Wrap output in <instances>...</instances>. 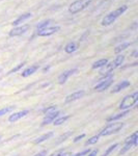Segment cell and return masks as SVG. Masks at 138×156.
<instances>
[{"mask_svg": "<svg viewBox=\"0 0 138 156\" xmlns=\"http://www.w3.org/2000/svg\"><path fill=\"white\" fill-rule=\"evenodd\" d=\"M0 140H1V135H0Z\"/></svg>", "mask_w": 138, "mask_h": 156, "instance_id": "e575fe53", "label": "cell"}, {"mask_svg": "<svg viewBox=\"0 0 138 156\" xmlns=\"http://www.w3.org/2000/svg\"><path fill=\"white\" fill-rule=\"evenodd\" d=\"M124 60H125L124 55H122V54L117 55L113 62H110V64H107L105 67H103V70L101 71V73H102V74H104V73H110L112 70H114V69H116V68L122 66V62H124Z\"/></svg>", "mask_w": 138, "mask_h": 156, "instance_id": "5b68a950", "label": "cell"}, {"mask_svg": "<svg viewBox=\"0 0 138 156\" xmlns=\"http://www.w3.org/2000/svg\"><path fill=\"white\" fill-rule=\"evenodd\" d=\"M130 84H131V83H130V81H128V80H122V82L117 83L113 87V89H112L111 93H112V94H113V93H119V92H120V90H122L127 89V87H129Z\"/></svg>", "mask_w": 138, "mask_h": 156, "instance_id": "4fadbf2b", "label": "cell"}, {"mask_svg": "<svg viewBox=\"0 0 138 156\" xmlns=\"http://www.w3.org/2000/svg\"><path fill=\"white\" fill-rule=\"evenodd\" d=\"M128 9V6L127 5H122L119 7L117 9H115V11L109 12L107 16L104 17V19L102 20V25L103 26H108V25L112 24L113 22L116 20L120 16V15H122L125 12H126Z\"/></svg>", "mask_w": 138, "mask_h": 156, "instance_id": "6da1fadb", "label": "cell"}, {"mask_svg": "<svg viewBox=\"0 0 138 156\" xmlns=\"http://www.w3.org/2000/svg\"><path fill=\"white\" fill-rule=\"evenodd\" d=\"M137 101H138V92H134L132 95L126 96L122 99V101L120 102L119 108L120 110H127V109H129V108H131L134 104H136Z\"/></svg>", "mask_w": 138, "mask_h": 156, "instance_id": "3957f363", "label": "cell"}, {"mask_svg": "<svg viewBox=\"0 0 138 156\" xmlns=\"http://www.w3.org/2000/svg\"><path fill=\"white\" fill-rule=\"evenodd\" d=\"M25 66V62H21V64H19L18 66L17 67H15L14 69H12L11 71L9 72V74H12V73H15V72H17V71H19L20 69H22Z\"/></svg>", "mask_w": 138, "mask_h": 156, "instance_id": "83f0119b", "label": "cell"}, {"mask_svg": "<svg viewBox=\"0 0 138 156\" xmlns=\"http://www.w3.org/2000/svg\"><path fill=\"white\" fill-rule=\"evenodd\" d=\"M129 112H130L129 109L124 110V112H119V114H116V115H111V117L107 119V121H108V122H114V121H117V120L122 119V118H124L125 115H127L128 114H129Z\"/></svg>", "mask_w": 138, "mask_h": 156, "instance_id": "2e32d148", "label": "cell"}, {"mask_svg": "<svg viewBox=\"0 0 138 156\" xmlns=\"http://www.w3.org/2000/svg\"><path fill=\"white\" fill-rule=\"evenodd\" d=\"M99 134L98 135H94V136H91L90 138H88V140L85 142V146H90V145H94L96 144V143H98V140H99Z\"/></svg>", "mask_w": 138, "mask_h": 156, "instance_id": "cb8c5ba5", "label": "cell"}, {"mask_svg": "<svg viewBox=\"0 0 138 156\" xmlns=\"http://www.w3.org/2000/svg\"><path fill=\"white\" fill-rule=\"evenodd\" d=\"M72 134H73V131H67V132H66V133H64V134H62L61 136H59V137H58V140L56 142V145L61 144L62 142L67 140L70 136H72Z\"/></svg>", "mask_w": 138, "mask_h": 156, "instance_id": "603a6c76", "label": "cell"}, {"mask_svg": "<svg viewBox=\"0 0 138 156\" xmlns=\"http://www.w3.org/2000/svg\"><path fill=\"white\" fill-rule=\"evenodd\" d=\"M14 108H15V106H7V107H4V108H2V109H0V117L12 112V110H14Z\"/></svg>", "mask_w": 138, "mask_h": 156, "instance_id": "484cf974", "label": "cell"}, {"mask_svg": "<svg viewBox=\"0 0 138 156\" xmlns=\"http://www.w3.org/2000/svg\"><path fill=\"white\" fill-rule=\"evenodd\" d=\"M92 0H76L70 5L69 12L71 14H77V12L83 11L86 6H88L91 3Z\"/></svg>", "mask_w": 138, "mask_h": 156, "instance_id": "277c9868", "label": "cell"}, {"mask_svg": "<svg viewBox=\"0 0 138 156\" xmlns=\"http://www.w3.org/2000/svg\"><path fill=\"white\" fill-rule=\"evenodd\" d=\"M135 146H137V143H134V142H127L126 145L124 146V147L122 148V149L119 150V154H125L126 152H128L130 149H132L133 147H135Z\"/></svg>", "mask_w": 138, "mask_h": 156, "instance_id": "d6986e66", "label": "cell"}, {"mask_svg": "<svg viewBox=\"0 0 138 156\" xmlns=\"http://www.w3.org/2000/svg\"><path fill=\"white\" fill-rule=\"evenodd\" d=\"M78 72V69H71V70H67V71L64 72L62 74L59 75L58 77V82L59 84H64L67 82V80L69 79L70 76H72L73 74H76V73Z\"/></svg>", "mask_w": 138, "mask_h": 156, "instance_id": "30bf717a", "label": "cell"}, {"mask_svg": "<svg viewBox=\"0 0 138 156\" xmlns=\"http://www.w3.org/2000/svg\"><path fill=\"white\" fill-rule=\"evenodd\" d=\"M28 114H29L28 110H21V112H14L12 115H9V121L11 123H15V122H17V121H19L20 119H22V118L26 117Z\"/></svg>", "mask_w": 138, "mask_h": 156, "instance_id": "8fae6325", "label": "cell"}, {"mask_svg": "<svg viewBox=\"0 0 138 156\" xmlns=\"http://www.w3.org/2000/svg\"><path fill=\"white\" fill-rule=\"evenodd\" d=\"M59 156H73V153L72 152H66V151L61 150V152H60Z\"/></svg>", "mask_w": 138, "mask_h": 156, "instance_id": "f546056e", "label": "cell"}, {"mask_svg": "<svg viewBox=\"0 0 138 156\" xmlns=\"http://www.w3.org/2000/svg\"><path fill=\"white\" fill-rule=\"evenodd\" d=\"M53 134H54L53 132H47V133H45V134H43V135H41V136H39L36 140H34V144H41V143L45 142V140H49L50 137L53 136Z\"/></svg>", "mask_w": 138, "mask_h": 156, "instance_id": "ac0fdd59", "label": "cell"}, {"mask_svg": "<svg viewBox=\"0 0 138 156\" xmlns=\"http://www.w3.org/2000/svg\"><path fill=\"white\" fill-rule=\"evenodd\" d=\"M124 127V123L122 122H113L110 123L109 125H107L105 128L100 131L99 136H108V135H111L113 133L119 131L122 128Z\"/></svg>", "mask_w": 138, "mask_h": 156, "instance_id": "7a4b0ae2", "label": "cell"}, {"mask_svg": "<svg viewBox=\"0 0 138 156\" xmlns=\"http://www.w3.org/2000/svg\"><path fill=\"white\" fill-rule=\"evenodd\" d=\"M107 64H108V59H107V58H102V59H99V60H97V62H95L94 64H92L91 68H92V69H99V68L105 67Z\"/></svg>", "mask_w": 138, "mask_h": 156, "instance_id": "ffe728a7", "label": "cell"}, {"mask_svg": "<svg viewBox=\"0 0 138 156\" xmlns=\"http://www.w3.org/2000/svg\"><path fill=\"white\" fill-rule=\"evenodd\" d=\"M132 55H133V57H137V51H136V50H135V51L133 52Z\"/></svg>", "mask_w": 138, "mask_h": 156, "instance_id": "836d02e7", "label": "cell"}, {"mask_svg": "<svg viewBox=\"0 0 138 156\" xmlns=\"http://www.w3.org/2000/svg\"><path fill=\"white\" fill-rule=\"evenodd\" d=\"M60 27L59 26H52V27H46V28L39 30L37 31V36L39 37H50L52 34H54L55 32L59 31Z\"/></svg>", "mask_w": 138, "mask_h": 156, "instance_id": "52a82bcc", "label": "cell"}, {"mask_svg": "<svg viewBox=\"0 0 138 156\" xmlns=\"http://www.w3.org/2000/svg\"><path fill=\"white\" fill-rule=\"evenodd\" d=\"M54 110H57L56 105H52V106H49V107L45 108V109H44V112H45V115H46V114H49V112H54Z\"/></svg>", "mask_w": 138, "mask_h": 156, "instance_id": "f1b7e54d", "label": "cell"}, {"mask_svg": "<svg viewBox=\"0 0 138 156\" xmlns=\"http://www.w3.org/2000/svg\"><path fill=\"white\" fill-rule=\"evenodd\" d=\"M112 83H113V76H112L111 74H109L108 76L105 75V76L102 78L101 81L95 87V90H97V92H103V90L108 89Z\"/></svg>", "mask_w": 138, "mask_h": 156, "instance_id": "8992f818", "label": "cell"}, {"mask_svg": "<svg viewBox=\"0 0 138 156\" xmlns=\"http://www.w3.org/2000/svg\"><path fill=\"white\" fill-rule=\"evenodd\" d=\"M117 146H119V144H113V145H111V146H110V147L108 148V149L105 151V153H104V154H103L102 156H108V155L110 154V153L112 152V151H114L115 149H116Z\"/></svg>", "mask_w": 138, "mask_h": 156, "instance_id": "4316f807", "label": "cell"}, {"mask_svg": "<svg viewBox=\"0 0 138 156\" xmlns=\"http://www.w3.org/2000/svg\"><path fill=\"white\" fill-rule=\"evenodd\" d=\"M31 17H32L31 12H26V14H23V15H21L19 18H17L16 20H15V21H12V26H18L19 24L23 23V22H25L26 20H28L29 18H31Z\"/></svg>", "mask_w": 138, "mask_h": 156, "instance_id": "5bb4252c", "label": "cell"}, {"mask_svg": "<svg viewBox=\"0 0 138 156\" xmlns=\"http://www.w3.org/2000/svg\"><path fill=\"white\" fill-rule=\"evenodd\" d=\"M39 69H40L39 65H33V66H30L27 68V69H25L24 71L21 73V75H22V77H28L30 75L34 74Z\"/></svg>", "mask_w": 138, "mask_h": 156, "instance_id": "9a60e30c", "label": "cell"}, {"mask_svg": "<svg viewBox=\"0 0 138 156\" xmlns=\"http://www.w3.org/2000/svg\"><path fill=\"white\" fill-rule=\"evenodd\" d=\"M78 49V46H77V44L75 42H70L67 43L66 45V47H64V51L67 52V53L71 54L73 52H75L76 50Z\"/></svg>", "mask_w": 138, "mask_h": 156, "instance_id": "e0dca14e", "label": "cell"}, {"mask_svg": "<svg viewBox=\"0 0 138 156\" xmlns=\"http://www.w3.org/2000/svg\"><path fill=\"white\" fill-rule=\"evenodd\" d=\"M98 152H99L98 150H92V151H90L88 154H87V156H97L98 155Z\"/></svg>", "mask_w": 138, "mask_h": 156, "instance_id": "1f68e13d", "label": "cell"}, {"mask_svg": "<svg viewBox=\"0 0 138 156\" xmlns=\"http://www.w3.org/2000/svg\"><path fill=\"white\" fill-rule=\"evenodd\" d=\"M84 94H85L84 90H78V92H75V93H73V94L69 95V96H67L64 102H66V103H71V102L76 101V100H79L80 98H82L84 96Z\"/></svg>", "mask_w": 138, "mask_h": 156, "instance_id": "7c38bea8", "label": "cell"}, {"mask_svg": "<svg viewBox=\"0 0 138 156\" xmlns=\"http://www.w3.org/2000/svg\"><path fill=\"white\" fill-rule=\"evenodd\" d=\"M130 45H131V43H122V44L119 45V46L116 47V48L114 49V52L115 53H120L122 51H124V50H126L128 47H130Z\"/></svg>", "mask_w": 138, "mask_h": 156, "instance_id": "7402d4cb", "label": "cell"}, {"mask_svg": "<svg viewBox=\"0 0 138 156\" xmlns=\"http://www.w3.org/2000/svg\"><path fill=\"white\" fill-rule=\"evenodd\" d=\"M59 114H60V112L58 109L54 110V112H49V114H46L44 120H43V122H42V126H46V125L52 123L56 118L59 117Z\"/></svg>", "mask_w": 138, "mask_h": 156, "instance_id": "ba28073f", "label": "cell"}, {"mask_svg": "<svg viewBox=\"0 0 138 156\" xmlns=\"http://www.w3.org/2000/svg\"><path fill=\"white\" fill-rule=\"evenodd\" d=\"M0 72H1V69H0Z\"/></svg>", "mask_w": 138, "mask_h": 156, "instance_id": "d590c367", "label": "cell"}, {"mask_svg": "<svg viewBox=\"0 0 138 156\" xmlns=\"http://www.w3.org/2000/svg\"><path fill=\"white\" fill-rule=\"evenodd\" d=\"M34 156H47V151L46 150H43L41 151V152H39V153H36Z\"/></svg>", "mask_w": 138, "mask_h": 156, "instance_id": "4dcf8cb0", "label": "cell"}, {"mask_svg": "<svg viewBox=\"0 0 138 156\" xmlns=\"http://www.w3.org/2000/svg\"><path fill=\"white\" fill-rule=\"evenodd\" d=\"M85 136V134H81V135H78V136H76L74 138V143H77V142H79L81 138H83Z\"/></svg>", "mask_w": 138, "mask_h": 156, "instance_id": "d6a6232c", "label": "cell"}, {"mask_svg": "<svg viewBox=\"0 0 138 156\" xmlns=\"http://www.w3.org/2000/svg\"><path fill=\"white\" fill-rule=\"evenodd\" d=\"M70 119V115H64V117H58V118H56L53 122V125L54 126H58V125H61V124H64V123H66L67 120Z\"/></svg>", "mask_w": 138, "mask_h": 156, "instance_id": "44dd1931", "label": "cell"}, {"mask_svg": "<svg viewBox=\"0 0 138 156\" xmlns=\"http://www.w3.org/2000/svg\"><path fill=\"white\" fill-rule=\"evenodd\" d=\"M50 22H51V20H45V21H43L41 22L39 25L36 26V28L39 29V30H42V29H44V28H46V27H48L49 26V24H50Z\"/></svg>", "mask_w": 138, "mask_h": 156, "instance_id": "d4e9b609", "label": "cell"}, {"mask_svg": "<svg viewBox=\"0 0 138 156\" xmlns=\"http://www.w3.org/2000/svg\"><path fill=\"white\" fill-rule=\"evenodd\" d=\"M29 29V25H22V26H17L15 28H12L11 31H9V37H18V36H22L23 34L27 31Z\"/></svg>", "mask_w": 138, "mask_h": 156, "instance_id": "9c48e42d", "label": "cell"}]
</instances>
